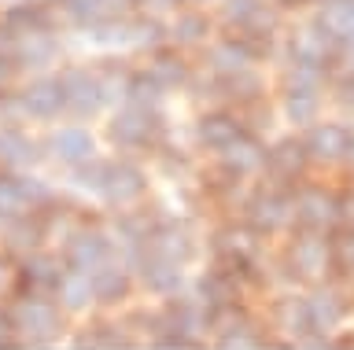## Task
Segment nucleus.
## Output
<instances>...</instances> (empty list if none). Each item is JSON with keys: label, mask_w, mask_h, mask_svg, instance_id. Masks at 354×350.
Wrapping results in <instances>:
<instances>
[{"label": "nucleus", "mask_w": 354, "mask_h": 350, "mask_svg": "<svg viewBox=\"0 0 354 350\" xmlns=\"http://www.w3.org/2000/svg\"><path fill=\"white\" fill-rule=\"evenodd\" d=\"M8 317H11V332H19L30 347H44V343H52V339L63 332L59 306L48 302V299H41V295H26V299H19L8 310Z\"/></svg>", "instance_id": "f257e3e1"}, {"label": "nucleus", "mask_w": 354, "mask_h": 350, "mask_svg": "<svg viewBox=\"0 0 354 350\" xmlns=\"http://www.w3.org/2000/svg\"><path fill=\"white\" fill-rule=\"evenodd\" d=\"M55 78H59L63 100H66V107H71L74 115H96L100 107H104V100H107L104 78L88 74L85 67H66L63 74H55Z\"/></svg>", "instance_id": "f03ea898"}, {"label": "nucleus", "mask_w": 354, "mask_h": 350, "mask_svg": "<svg viewBox=\"0 0 354 350\" xmlns=\"http://www.w3.org/2000/svg\"><path fill=\"white\" fill-rule=\"evenodd\" d=\"M15 107L30 118H55L66 107L63 100V89H59V78H33L22 93H15Z\"/></svg>", "instance_id": "7ed1b4c3"}, {"label": "nucleus", "mask_w": 354, "mask_h": 350, "mask_svg": "<svg viewBox=\"0 0 354 350\" xmlns=\"http://www.w3.org/2000/svg\"><path fill=\"white\" fill-rule=\"evenodd\" d=\"M100 192H104L111 203H133L144 192V173L137 166H129V162H107Z\"/></svg>", "instance_id": "20e7f679"}, {"label": "nucleus", "mask_w": 354, "mask_h": 350, "mask_svg": "<svg viewBox=\"0 0 354 350\" xmlns=\"http://www.w3.org/2000/svg\"><path fill=\"white\" fill-rule=\"evenodd\" d=\"M107 251H111V244L100 233H77V236L66 240L63 255H66V266H71V269L93 273L96 266H104V262H107Z\"/></svg>", "instance_id": "39448f33"}, {"label": "nucleus", "mask_w": 354, "mask_h": 350, "mask_svg": "<svg viewBox=\"0 0 354 350\" xmlns=\"http://www.w3.org/2000/svg\"><path fill=\"white\" fill-rule=\"evenodd\" d=\"M37 140L26 137L19 126H0V166L4 170H22L30 162H37Z\"/></svg>", "instance_id": "423d86ee"}, {"label": "nucleus", "mask_w": 354, "mask_h": 350, "mask_svg": "<svg viewBox=\"0 0 354 350\" xmlns=\"http://www.w3.org/2000/svg\"><path fill=\"white\" fill-rule=\"evenodd\" d=\"M48 148H52V155L55 159H63V162H85V159H93V133L82 126H63V129H55L52 140H48Z\"/></svg>", "instance_id": "0eeeda50"}, {"label": "nucleus", "mask_w": 354, "mask_h": 350, "mask_svg": "<svg viewBox=\"0 0 354 350\" xmlns=\"http://www.w3.org/2000/svg\"><path fill=\"white\" fill-rule=\"evenodd\" d=\"M22 280L30 284V291H52L55 284L63 280V266H59V258H52V255H41V251H30L26 255V262H22Z\"/></svg>", "instance_id": "6e6552de"}, {"label": "nucleus", "mask_w": 354, "mask_h": 350, "mask_svg": "<svg viewBox=\"0 0 354 350\" xmlns=\"http://www.w3.org/2000/svg\"><path fill=\"white\" fill-rule=\"evenodd\" d=\"M148 107H137V104H129L122 115H115V122H111V137L118 140V144H144L148 140Z\"/></svg>", "instance_id": "1a4fd4ad"}, {"label": "nucleus", "mask_w": 354, "mask_h": 350, "mask_svg": "<svg viewBox=\"0 0 354 350\" xmlns=\"http://www.w3.org/2000/svg\"><path fill=\"white\" fill-rule=\"evenodd\" d=\"M55 295H59L63 310H85V306L93 302V280H88V273H82V269H66L63 280L55 284Z\"/></svg>", "instance_id": "9d476101"}, {"label": "nucleus", "mask_w": 354, "mask_h": 350, "mask_svg": "<svg viewBox=\"0 0 354 350\" xmlns=\"http://www.w3.org/2000/svg\"><path fill=\"white\" fill-rule=\"evenodd\" d=\"M321 30L336 41H354V0H328L321 12Z\"/></svg>", "instance_id": "9b49d317"}, {"label": "nucleus", "mask_w": 354, "mask_h": 350, "mask_svg": "<svg viewBox=\"0 0 354 350\" xmlns=\"http://www.w3.org/2000/svg\"><path fill=\"white\" fill-rule=\"evenodd\" d=\"M306 148L314 151L317 159H339V155H347V151H351V137L343 133L339 126H317L314 133H310Z\"/></svg>", "instance_id": "f8f14e48"}, {"label": "nucleus", "mask_w": 354, "mask_h": 350, "mask_svg": "<svg viewBox=\"0 0 354 350\" xmlns=\"http://www.w3.org/2000/svg\"><path fill=\"white\" fill-rule=\"evenodd\" d=\"M88 280H93V299H100V302H118L122 295H126V273L122 269H115V266H96L93 273H88Z\"/></svg>", "instance_id": "ddd939ff"}, {"label": "nucleus", "mask_w": 354, "mask_h": 350, "mask_svg": "<svg viewBox=\"0 0 354 350\" xmlns=\"http://www.w3.org/2000/svg\"><path fill=\"white\" fill-rule=\"evenodd\" d=\"M55 4H59V12L77 26H96V23H104V19H111L104 0H55Z\"/></svg>", "instance_id": "4468645a"}, {"label": "nucleus", "mask_w": 354, "mask_h": 350, "mask_svg": "<svg viewBox=\"0 0 354 350\" xmlns=\"http://www.w3.org/2000/svg\"><path fill=\"white\" fill-rule=\"evenodd\" d=\"M236 137H240L236 122H232V118H221V115L203 118V126H199V140H203V144H210V148H229Z\"/></svg>", "instance_id": "2eb2a0df"}, {"label": "nucleus", "mask_w": 354, "mask_h": 350, "mask_svg": "<svg viewBox=\"0 0 354 350\" xmlns=\"http://www.w3.org/2000/svg\"><path fill=\"white\" fill-rule=\"evenodd\" d=\"M295 211H299V217H303V222L321 225V222H328V217H332L336 203H332L325 192H303V195H299V203H295Z\"/></svg>", "instance_id": "dca6fc26"}, {"label": "nucleus", "mask_w": 354, "mask_h": 350, "mask_svg": "<svg viewBox=\"0 0 354 350\" xmlns=\"http://www.w3.org/2000/svg\"><path fill=\"white\" fill-rule=\"evenodd\" d=\"M325 262H328V247H325V240H303V244H295V266L303 269V273H317V269H325Z\"/></svg>", "instance_id": "f3484780"}, {"label": "nucleus", "mask_w": 354, "mask_h": 350, "mask_svg": "<svg viewBox=\"0 0 354 350\" xmlns=\"http://www.w3.org/2000/svg\"><path fill=\"white\" fill-rule=\"evenodd\" d=\"M144 280H148L155 291H170V288H177L181 273H177V262L159 258V262H151V266H144Z\"/></svg>", "instance_id": "a211bd4d"}, {"label": "nucleus", "mask_w": 354, "mask_h": 350, "mask_svg": "<svg viewBox=\"0 0 354 350\" xmlns=\"http://www.w3.org/2000/svg\"><path fill=\"white\" fill-rule=\"evenodd\" d=\"M314 111H317V93L310 89V85H295V89L288 93V115H292L295 122H306Z\"/></svg>", "instance_id": "6ab92c4d"}, {"label": "nucleus", "mask_w": 354, "mask_h": 350, "mask_svg": "<svg viewBox=\"0 0 354 350\" xmlns=\"http://www.w3.org/2000/svg\"><path fill=\"white\" fill-rule=\"evenodd\" d=\"M306 313L310 317H314V321L321 324V321H325V328H332V324H336L339 321V313H343V306L336 302V295H317V299L314 302H310L306 306Z\"/></svg>", "instance_id": "aec40b11"}, {"label": "nucleus", "mask_w": 354, "mask_h": 350, "mask_svg": "<svg viewBox=\"0 0 354 350\" xmlns=\"http://www.w3.org/2000/svg\"><path fill=\"white\" fill-rule=\"evenodd\" d=\"M214 63H218L221 70H243L248 52H243V45H236V41H225V45L214 48Z\"/></svg>", "instance_id": "412c9836"}, {"label": "nucleus", "mask_w": 354, "mask_h": 350, "mask_svg": "<svg viewBox=\"0 0 354 350\" xmlns=\"http://www.w3.org/2000/svg\"><path fill=\"white\" fill-rule=\"evenodd\" d=\"M203 30H207V19L196 15V12H188V15H181L174 23V37L177 41H199V37H203Z\"/></svg>", "instance_id": "4be33fe9"}, {"label": "nucleus", "mask_w": 354, "mask_h": 350, "mask_svg": "<svg viewBox=\"0 0 354 350\" xmlns=\"http://www.w3.org/2000/svg\"><path fill=\"white\" fill-rule=\"evenodd\" d=\"M225 159L232 162V166L236 170H251V166H259V148H251V144H236V140H232V144L225 148Z\"/></svg>", "instance_id": "5701e85b"}, {"label": "nucleus", "mask_w": 354, "mask_h": 350, "mask_svg": "<svg viewBox=\"0 0 354 350\" xmlns=\"http://www.w3.org/2000/svg\"><path fill=\"white\" fill-rule=\"evenodd\" d=\"M259 225H266V229H273V225H281L284 217H288V206L281 203V200H262L259 203Z\"/></svg>", "instance_id": "b1692460"}, {"label": "nucleus", "mask_w": 354, "mask_h": 350, "mask_svg": "<svg viewBox=\"0 0 354 350\" xmlns=\"http://www.w3.org/2000/svg\"><path fill=\"white\" fill-rule=\"evenodd\" d=\"M151 78L155 85H177L181 81V67H174V59H159L151 63Z\"/></svg>", "instance_id": "393cba45"}, {"label": "nucleus", "mask_w": 354, "mask_h": 350, "mask_svg": "<svg viewBox=\"0 0 354 350\" xmlns=\"http://www.w3.org/2000/svg\"><path fill=\"white\" fill-rule=\"evenodd\" d=\"M19 107H15V96H8V93H0V122H4L8 115H15Z\"/></svg>", "instance_id": "a878e982"}, {"label": "nucleus", "mask_w": 354, "mask_h": 350, "mask_svg": "<svg viewBox=\"0 0 354 350\" xmlns=\"http://www.w3.org/2000/svg\"><path fill=\"white\" fill-rule=\"evenodd\" d=\"M144 8H155V12H170V8H177L181 0H140Z\"/></svg>", "instance_id": "bb28decb"}, {"label": "nucleus", "mask_w": 354, "mask_h": 350, "mask_svg": "<svg viewBox=\"0 0 354 350\" xmlns=\"http://www.w3.org/2000/svg\"><path fill=\"white\" fill-rule=\"evenodd\" d=\"M8 332H11V317L8 310H0V347H8Z\"/></svg>", "instance_id": "cd10ccee"}, {"label": "nucleus", "mask_w": 354, "mask_h": 350, "mask_svg": "<svg viewBox=\"0 0 354 350\" xmlns=\"http://www.w3.org/2000/svg\"><path fill=\"white\" fill-rule=\"evenodd\" d=\"M339 255L347 258V262H354V236H347V240L339 244Z\"/></svg>", "instance_id": "c85d7f7f"}, {"label": "nucleus", "mask_w": 354, "mask_h": 350, "mask_svg": "<svg viewBox=\"0 0 354 350\" xmlns=\"http://www.w3.org/2000/svg\"><path fill=\"white\" fill-rule=\"evenodd\" d=\"M11 74H15V67H11L8 59H0V85H8V78H11Z\"/></svg>", "instance_id": "c756f323"}, {"label": "nucleus", "mask_w": 354, "mask_h": 350, "mask_svg": "<svg viewBox=\"0 0 354 350\" xmlns=\"http://www.w3.org/2000/svg\"><path fill=\"white\" fill-rule=\"evenodd\" d=\"M0 280H4V258H0Z\"/></svg>", "instance_id": "7c9ffc66"}, {"label": "nucleus", "mask_w": 354, "mask_h": 350, "mask_svg": "<svg viewBox=\"0 0 354 350\" xmlns=\"http://www.w3.org/2000/svg\"><path fill=\"white\" fill-rule=\"evenodd\" d=\"M0 222H4V214H0Z\"/></svg>", "instance_id": "2f4dec72"}]
</instances>
